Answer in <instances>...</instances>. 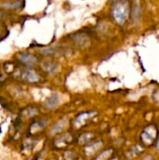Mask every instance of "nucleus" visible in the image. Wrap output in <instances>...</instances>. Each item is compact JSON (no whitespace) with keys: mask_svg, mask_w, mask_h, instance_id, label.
I'll return each instance as SVG.
<instances>
[{"mask_svg":"<svg viewBox=\"0 0 159 160\" xmlns=\"http://www.w3.org/2000/svg\"><path fill=\"white\" fill-rule=\"evenodd\" d=\"M71 39H72L73 43H74L76 46L80 47V48H83V47L87 46L88 41H89L88 37H87L86 35H84V34H82V33H77V34H75V35L71 38Z\"/></svg>","mask_w":159,"mask_h":160,"instance_id":"f03ea898","label":"nucleus"},{"mask_svg":"<svg viewBox=\"0 0 159 160\" xmlns=\"http://www.w3.org/2000/svg\"><path fill=\"white\" fill-rule=\"evenodd\" d=\"M22 5V2L18 0V1H14V2H5L0 4V8H5V9H18L21 8V6Z\"/></svg>","mask_w":159,"mask_h":160,"instance_id":"0eeeda50","label":"nucleus"},{"mask_svg":"<svg viewBox=\"0 0 159 160\" xmlns=\"http://www.w3.org/2000/svg\"><path fill=\"white\" fill-rule=\"evenodd\" d=\"M92 114H93V112H83V113L79 114V115L76 117L75 121H74V126H75V128H81L82 125L86 124V122H87L90 118H92V117L94 116V115H92Z\"/></svg>","mask_w":159,"mask_h":160,"instance_id":"20e7f679","label":"nucleus"},{"mask_svg":"<svg viewBox=\"0 0 159 160\" xmlns=\"http://www.w3.org/2000/svg\"><path fill=\"white\" fill-rule=\"evenodd\" d=\"M99 147H101V142H95V143H93V144H91V146H86L85 147V151H86V154L88 155V156H90V155H93L94 153H95V151L97 150V149H98Z\"/></svg>","mask_w":159,"mask_h":160,"instance_id":"1a4fd4ad","label":"nucleus"},{"mask_svg":"<svg viewBox=\"0 0 159 160\" xmlns=\"http://www.w3.org/2000/svg\"><path fill=\"white\" fill-rule=\"evenodd\" d=\"M111 16L119 25H123L129 16V3L127 0L117 1L111 9Z\"/></svg>","mask_w":159,"mask_h":160,"instance_id":"f257e3e1","label":"nucleus"},{"mask_svg":"<svg viewBox=\"0 0 159 160\" xmlns=\"http://www.w3.org/2000/svg\"><path fill=\"white\" fill-rule=\"evenodd\" d=\"M58 103H59V98H58V97H57L56 95H52V97H50V98L46 100L45 105H46V107L49 108V109H53V108H55V107L58 105Z\"/></svg>","mask_w":159,"mask_h":160,"instance_id":"6e6552de","label":"nucleus"},{"mask_svg":"<svg viewBox=\"0 0 159 160\" xmlns=\"http://www.w3.org/2000/svg\"><path fill=\"white\" fill-rule=\"evenodd\" d=\"M22 79L28 82H36L39 80L38 74L33 69H24L22 72Z\"/></svg>","mask_w":159,"mask_h":160,"instance_id":"7ed1b4c3","label":"nucleus"},{"mask_svg":"<svg viewBox=\"0 0 159 160\" xmlns=\"http://www.w3.org/2000/svg\"><path fill=\"white\" fill-rule=\"evenodd\" d=\"M142 160H153V158L150 157V156H146V157H144Z\"/></svg>","mask_w":159,"mask_h":160,"instance_id":"9b49d317","label":"nucleus"},{"mask_svg":"<svg viewBox=\"0 0 159 160\" xmlns=\"http://www.w3.org/2000/svg\"><path fill=\"white\" fill-rule=\"evenodd\" d=\"M19 60L22 64H24V65H26L28 67L33 66V65L37 64V57L34 56L33 54H30V53H21V54H19Z\"/></svg>","mask_w":159,"mask_h":160,"instance_id":"423d86ee","label":"nucleus"},{"mask_svg":"<svg viewBox=\"0 0 159 160\" xmlns=\"http://www.w3.org/2000/svg\"><path fill=\"white\" fill-rule=\"evenodd\" d=\"M111 150H107V151H104V152H102L98 157H97V158L96 160H106L108 159L109 158H110V156H111Z\"/></svg>","mask_w":159,"mask_h":160,"instance_id":"9d476101","label":"nucleus"},{"mask_svg":"<svg viewBox=\"0 0 159 160\" xmlns=\"http://www.w3.org/2000/svg\"><path fill=\"white\" fill-rule=\"evenodd\" d=\"M155 136H156L155 129H154L153 128L149 127V128H147L143 131V133H142V142H143L145 144L148 145V144H150V143L153 142V141L155 140Z\"/></svg>","mask_w":159,"mask_h":160,"instance_id":"39448f33","label":"nucleus"}]
</instances>
